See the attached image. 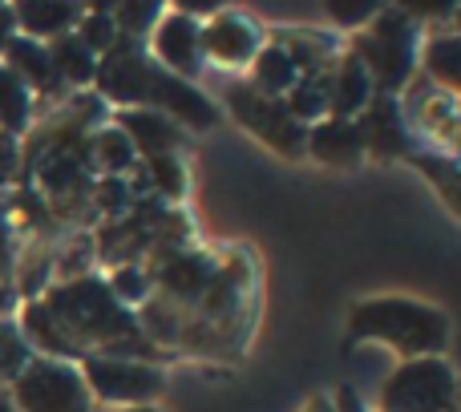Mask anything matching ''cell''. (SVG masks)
Listing matches in <instances>:
<instances>
[{
	"label": "cell",
	"instance_id": "cell-1",
	"mask_svg": "<svg viewBox=\"0 0 461 412\" xmlns=\"http://www.w3.org/2000/svg\"><path fill=\"white\" fill-rule=\"evenodd\" d=\"M41 303L53 311V319L65 327V336L77 344L81 360L89 356V348H102V352H94V356L142 360V364H158L162 360L154 340L138 327V319L113 300L102 279H94V275L69 279V283L53 287Z\"/></svg>",
	"mask_w": 461,
	"mask_h": 412
},
{
	"label": "cell",
	"instance_id": "cell-2",
	"mask_svg": "<svg viewBox=\"0 0 461 412\" xmlns=\"http://www.w3.org/2000/svg\"><path fill=\"white\" fill-rule=\"evenodd\" d=\"M352 340H376L389 348L405 352V356H441L449 344V319L446 311L429 308V303L405 300V295H389V300H368L348 316Z\"/></svg>",
	"mask_w": 461,
	"mask_h": 412
},
{
	"label": "cell",
	"instance_id": "cell-3",
	"mask_svg": "<svg viewBox=\"0 0 461 412\" xmlns=\"http://www.w3.org/2000/svg\"><path fill=\"white\" fill-rule=\"evenodd\" d=\"M368 37L357 40L352 57L368 69L373 85H381L384 97H393V89H401L413 77V45H417V24L413 16H405L401 8H381L373 16Z\"/></svg>",
	"mask_w": 461,
	"mask_h": 412
},
{
	"label": "cell",
	"instance_id": "cell-4",
	"mask_svg": "<svg viewBox=\"0 0 461 412\" xmlns=\"http://www.w3.org/2000/svg\"><path fill=\"white\" fill-rule=\"evenodd\" d=\"M81 381H86L89 397L105 400V405H126L142 408L162 397L167 376L158 364H142V360H118V356H86L81 360Z\"/></svg>",
	"mask_w": 461,
	"mask_h": 412
},
{
	"label": "cell",
	"instance_id": "cell-5",
	"mask_svg": "<svg viewBox=\"0 0 461 412\" xmlns=\"http://www.w3.org/2000/svg\"><path fill=\"white\" fill-rule=\"evenodd\" d=\"M89 389L81 372L65 360H32L13 381V405L16 412H94L89 408Z\"/></svg>",
	"mask_w": 461,
	"mask_h": 412
},
{
	"label": "cell",
	"instance_id": "cell-6",
	"mask_svg": "<svg viewBox=\"0 0 461 412\" xmlns=\"http://www.w3.org/2000/svg\"><path fill=\"white\" fill-rule=\"evenodd\" d=\"M457 397V376L449 360L441 356H421L409 360L405 368L389 376L381 400L384 412H454Z\"/></svg>",
	"mask_w": 461,
	"mask_h": 412
},
{
	"label": "cell",
	"instance_id": "cell-7",
	"mask_svg": "<svg viewBox=\"0 0 461 412\" xmlns=\"http://www.w3.org/2000/svg\"><path fill=\"white\" fill-rule=\"evenodd\" d=\"M227 102H230V110H235V118L243 121L259 142L276 146V150L287 154V158H300L303 154V146H308V130L284 110V102H271V97L255 94L251 85H235L227 94Z\"/></svg>",
	"mask_w": 461,
	"mask_h": 412
},
{
	"label": "cell",
	"instance_id": "cell-8",
	"mask_svg": "<svg viewBox=\"0 0 461 412\" xmlns=\"http://www.w3.org/2000/svg\"><path fill=\"white\" fill-rule=\"evenodd\" d=\"M94 77H97V89H102V97H110V102L138 110V105H146V94H150L154 61L134 45V40H118V45H113L110 53L102 57V61H97Z\"/></svg>",
	"mask_w": 461,
	"mask_h": 412
},
{
	"label": "cell",
	"instance_id": "cell-9",
	"mask_svg": "<svg viewBox=\"0 0 461 412\" xmlns=\"http://www.w3.org/2000/svg\"><path fill=\"white\" fill-rule=\"evenodd\" d=\"M146 110H158V113H167L175 126L186 121V126H194V130H211L219 121V110L207 94H199L191 81L175 77V73L158 69V65H154V77H150Z\"/></svg>",
	"mask_w": 461,
	"mask_h": 412
},
{
	"label": "cell",
	"instance_id": "cell-10",
	"mask_svg": "<svg viewBox=\"0 0 461 412\" xmlns=\"http://www.w3.org/2000/svg\"><path fill=\"white\" fill-rule=\"evenodd\" d=\"M154 57H158V61L167 65V73H175V77H183V81L199 77V69H203L199 21H191V16H183V13L162 16L158 29H154Z\"/></svg>",
	"mask_w": 461,
	"mask_h": 412
},
{
	"label": "cell",
	"instance_id": "cell-11",
	"mask_svg": "<svg viewBox=\"0 0 461 412\" xmlns=\"http://www.w3.org/2000/svg\"><path fill=\"white\" fill-rule=\"evenodd\" d=\"M259 53V32L247 16L239 13H219L211 16V24L203 29V57L219 65H247Z\"/></svg>",
	"mask_w": 461,
	"mask_h": 412
},
{
	"label": "cell",
	"instance_id": "cell-12",
	"mask_svg": "<svg viewBox=\"0 0 461 412\" xmlns=\"http://www.w3.org/2000/svg\"><path fill=\"white\" fill-rule=\"evenodd\" d=\"M113 126H118L122 134L130 138L134 154H146V158H158V154H175L178 146H183V130H178L175 121L167 118V113L146 110V105H138V110H122Z\"/></svg>",
	"mask_w": 461,
	"mask_h": 412
},
{
	"label": "cell",
	"instance_id": "cell-13",
	"mask_svg": "<svg viewBox=\"0 0 461 412\" xmlns=\"http://www.w3.org/2000/svg\"><path fill=\"white\" fill-rule=\"evenodd\" d=\"M357 130H360L365 150H373L376 158H397V154H409V134H405V121H401L397 102H393V97H384V94L373 97V102L365 105V113H360Z\"/></svg>",
	"mask_w": 461,
	"mask_h": 412
},
{
	"label": "cell",
	"instance_id": "cell-14",
	"mask_svg": "<svg viewBox=\"0 0 461 412\" xmlns=\"http://www.w3.org/2000/svg\"><path fill=\"white\" fill-rule=\"evenodd\" d=\"M303 154H312V158L324 162V166H357V162L365 158V142H360L357 121L328 118L308 134Z\"/></svg>",
	"mask_w": 461,
	"mask_h": 412
},
{
	"label": "cell",
	"instance_id": "cell-15",
	"mask_svg": "<svg viewBox=\"0 0 461 412\" xmlns=\"http://www.w3.org/2000/svg\"><path fill=\"white\" fill-rule=\"evenodd\" d=\"M81 13L86 8L81 4H69V0H24V4H13V16H16V29H24L21 37L37 40H57L65 37L69 29H77Z\"/></svg>",
	"mask_w": 461,
	"mask_h": 412
},
{
	"label": "cell",
	"instance_id": "cell-16",
	"mask_svg": "<svg viewBox=\"0 0 461 412\" xmlns=\"http://www.w3.org/2000/svg\"><path fill=\"white\" fill-rule=\"evenodd\" d=\"M5 69H13L24 81V89H37V94H61V77H57L53 61H49V49L41 40L29 37H13L5 45Z\"/></svg>",
	"mask_w": 461,
	"mask_h": 412
},
{
	"label": "cell",
	"instance_id": "cell-17",
	"mask_svg": "<svg viewBox=\"0 0 461 412\" xmlns=\"http://www.w3.org/2000/svg\"><path fill=\"white\" fill-rule=\"evenodd\" d=\"M154 279H158L170 295H178V300H199V295H207V287L215 283V263L199 251H178L162 263V271Z\"/></svg>",
	"mask_w": 461,
	"mask_h": 412
},
{
	"label": "cell",
	"instance_id": "cell-18",
	"mask_svg": "<svg viewBox=\"0 0 461 412\" xmlns=\"http://www.w3.org/2000/svg\"><path fill=\"white\" fill-rule=\"evenodd\" d=\"M373 102V77H368V69L357 61V57H344L340 69H336L332 77V94H328V110H332V118H344L352 121L357 113H365V105Z\"/></svg>",
	"mask_w": 461,
	"mask_h": 412
},
{
	"label": "cell",
	"instance_id": "cell-19",
	"mask_svg": "<svg viewBox=\"0 0 461 412\" xmlns=\"http://www.w3.org/2000/svg\"><path fill=\"white\" fill-rule=\"evenodd\" d=\"M24 340H32L41 352H45V360H81V352H77V344L65 336V327L53 319V311L45 308L41 300H32L29 308H24Z\"/></svg>",
	"mask_w": 461,
	"mask_h": 412
},
{
	"label": "cell",
	"instance_id": "cell-20",
	"mask_svg": "<svg viewBox=\"0 0 461 412\" xmlns=\"http://www.w3.org/2000/svg\"><path fill=\"white\" fill-rule=\"evenodd\" d=\"M49 49V61H53V69H57V77H61V85H89L94 81V73H97V57L89 53L86 45H81L73 32H65V37H57L53 45H45Z\"/></svg>",
	"mask_w": 461,
	"mask_h": 412
},
{
	"label": "cell",
	"instance_id": "cell-21",
	"mask_svg": "<svg viewBox=\"0 0 461 412\" xmlns=\"http://www.w3.org/2000/svg\"><path fill=\"white\" fill-rule=\"evenodd\" d=\"M251 65H255V69H251V89H255V94H263V97H271V102H276L279 94H287V89L300 81L295 65L287 61V53L279 45L259 49Z\"/></svg>",
	"mask_w": 461,
	"mask_h": 412
},
{
	"label": "cell",
	"instance_id": "cell-22",
	"mask_svg": "<svg viewBox=\"0 0 461 412\" xmlns=\"http://www.w3.org/2000/svg\"><path fill=\"white\" fill-rule=\"evenodd\" d=\"M328 94H332V77H324V73H308V77H300L292 89H287L284 110L303 126L308 118H320V113L328 110Z\"/></svg>",
	"mask_w": 461,
	"mask_h": 412
},
{
	"label": "cell",
	"instance_id": "cell-23",
	"mask_svg": "<svg viewBox=\"0 0 461 412\" xmlns=\"http://www.w3.org/2000/svg\"><path fill=\"white\" fill-rule=\"evenodd\" d=\"M29 113H32V94L24 89V81L13 69L0 65V130L5 134H21L29 126Z\"/></svg>",
	"mask_w": 461,
	"mask_h": 412
},
{
	"label": "cell",
	"instance_id": "cell-24",
	"mask_svg": "<svg viewBox=\"0 0 461 412\" xmlns=\"http://www.w3.org/2000/svg\"><path fill=\"white\" fill-rule=\"evenodd\" d=\"M425 65H429V77H438V85L446 94H454L461 85V40L457 37H438L425 49Z\"/></svg>",
	"mask_w": 461,
	"mask_h": 412
},
{
	"label": "cell",
	"instance_id": "cell-25",
	"mask_svg": "<svg viewBox=\"0 0 461 412\" xmlns=\"http://www.w3.org/2000/svg\"><path fill=\"white\" fill-rule=\"evenodd\" d=\"M73 37H77L94 57H105V53H110V49L122 40V37H118V24H113V16H110V8H102V4H97L94 13H81V21H77V29H73Z\"/></svg>",
	"mask_w": 461,
	"mask_h": 412
},
{
	"label": "cell",
	"instance_id": "cell-26",
	"mask_svg": "<svg viewBox=\"0 0 461 412\" xmlns=\"http://www.w3.org/2000/svg\"><path fill=\"white\" fill-rule=\"evenodd\" d=\"M97 142V158H102V166H105V178H122L130 166H134V146H130V138L122 134L118 126H110V130H102V134L94 138Z\"/></svg>",
	"mask_w": 461,
	"mask_h": 412
},
{
	"label": "cell",
	"instance_id": "cell-27",
	"mask_svg": "<svg viewBox=\"0 0 461 412\" xmlns=\"http://www.w3.org/2000/svg\"><path fill=\"white\" fill-rule=\"evenodd\" d=\"M32 364V352L29 340L21 336V327L0 319V381H16L24 368Z\"/></svg>",
	"mask_w": 461,
	"mask_h": 412
},
{
	"label": "cell",
	"instance_id": "cell-28",
	"mask_svg": "<svg viewBox=\"0 0 461 412\" xmlns=\"http://www.w3.org/2000/svg\"><path fill=\"white\" fill-rule=\"evenodd\" d=\"M105 287H110V295L122 303V308H126V303H142L146 295H150L154 275H150V271H142V267H134V263H122Z\"/></svg>",
	"mask_w": 461,
	"mask_h": 412
},
{
	"label": "cell",
	"instance_id": "cell-29",
	"mask_svg": "<svg viewBox=\"0 0 461 412\" xmlns=\"http://www.w3.org/2000/svg\"><path fill=\"white\" fill-rule=\"evenodd\" d=\"M146 166H150V183L158 186L162 199H183L186 194V170L175 154H158V158H150Z\"/></svg>",
	"mask_w": 461,
	"mask_h": 412
},
{
	"label": "cell",
	"instance_id": "cell-30",
	"mask_svg": "<svg viewBox=\"0 0 461 412\" xmlns=\"http://www.w3.org/2000/svg\"><path fill=\"white\" fill-rule=\"evenodd\" d=\"M162 8L158 4H134V0H130V4H118V13H110L113 16V24H118V37L122 32H126V37H138V32H146L150 29V24H158L162 21Z\"/></svg>",
	"mask_w": 461,
	"mask_h": 412
},
{
	"label": "cell",
	"instance_id": "cell-31",
	"mask_svg": "<svg viewBox=\"0 0 461 412\" xmlns=\"http://www.w3.org/2000/svg\"><path fill=\"white\" fill-rule=\"evenodd\" d=\"M417 166L425 170V178H433V183L441 186V194H446L449 210H457V166L454 158H441V154H429V158H417Z\"/></svg>",
	"mask_w": 461,
	"mask_h": 412
},
{
	"label": "cell",
	"instance_id": "cell-32",
	"mask_svg": "<svg viewBox=\"0 0 461 412\" xmlns=\"http://www.w3.org/2000/svg\"><path fill=\"white\" fill-rule=\"evenodd\" d=\"M376 13H381V4H373V0H332V4H328V16H332L336 24H344V29H360V24H368Z\"/></svg>",
	"mask_w": 461,
	"mask_h": 412
},
{
	"label": "cell",
	"instance_id": "cell-33",
	"mask_svg": "<svg viewBox=\"0 0 461 412\" xmlns=\"http://www.w3.org/2000/svg\"><path fill=\"white\" fill-rule=\"evenodd\" d=\"M97 199H102L105 210H126V183H122V178H105Z\"/></svg>",
	"mask_w": 461,
	"mask_h": 412
},
{
	"label": "cell",
	"instance_id": "cell-34",
	"mask_svg": "<svg viewBox=\"0 0 461 412\" xmlns=\"http://www.w3.org/2000/svg\"><path fill=\"white\" fill-rule=\"evenodd\" d=\"M13 275V235H8V222H0V283H8Z\"/></svg>",
	"mask_w": 461,
	"mask_h": 412
},
{
	"label": "cell",
	"instance_id": "cell-35",
	"mask_svg": "<svg viewBox=\"0 0 461 412\" xmlns=\"http://www.w3.org/2000/svg\"><path fill=\"white\" fill-rule=\"evenodd\" d=\"M13 166H16V142L8 134H0V183L13 175Z\"/></svg>",
	"mask_w": 461,
	"mask_h": 412
},
{
	"label": "cell",
	"instance_id": "cell-36",
	"mask_svg": "<svg viewBox=\"0 0 461 412\" xmlns=\"http://www.w3.org/2000/svg\"><path fill=\"white\" fill-rule=\"evenodd\" d=\"M332 412H365V405H360L357 389H340L332 400Z\"/></svg>",
	"mask_w": 461,
	"mask_h": 412
},
{
	"label": "cell",
	"instance_id": "cell-37",
	"mask_svg": "<svg viewBox=\"0 0 461 412\" xmlns=\"http://www.w3.org/2000/svg\"><path fill=\"white\" fill-rule=\"evenodd\" d=\"M16 37V16L8 4H0V53H5V45Z\"/></svg>",
	"mask_w": 461,
	"mask_h": 412
},
{
	"label": "cell",
	"instance_id": "cell-38",
	"mask_svg": "<svg viewBox=\"0 0 461 412\" xmlns=\"http://www.w3.org/2000/svg\"><path fill=\"white\" fill-rule=\"evenodd\" d=\"M401 13L405 16H449L454 13V4H405Z\"/></svg>",
	"mask_w": 461,
	"mask_h": 412
},
{
	"label": "cell",
	"instance_id": "cell-39",
	"mask_svg": "<svg viewBox=\"0 0 461 412\" xmlns=\"http://www.w3.org/2000/svg\"><path fill=\"white\" fill-rule=\"evenodd\" d=\"M308 412H332V400L316 397V400H312V405H308Z\"/></svg>",
	"mask_w": 461,
	"mask_h": 412
},
{
	"label": "cell",
	"instance_id": "cell-40",
	"mask_svg": "<svg viewBox=\"0 0 461 412\" xmlns=\"http://www.w3.org/2000/svg\"><path fill=\"white\" fill-rule=\"evenodd\" d=\"M122 412H158L154 405H142V408H122Z\"/></svg>",
	"mask_w": 461,
	"mask_h": 412
}]
</instances>
